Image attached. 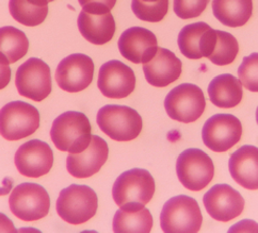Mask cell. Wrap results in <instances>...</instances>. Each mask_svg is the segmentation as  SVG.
Segmentation results:
<instances>
[{
	"label": "cell",
	"mask_w": 258,
	"mask_h": 233,
	"mask_svg": "<svg viewBox=\"0 0 258 233\" xmlns=\"http://www.w3.org/2000/svg\"><path fill=\"white\" fill-rule=\"evenodd\" d=\"M155 194V180L150 172L133 169L117 177L112 188V196L123 210H140Z\"/></svg>",
	"instance_id": "cell-1"
},
{
	"label": "cell",
	"mask_w": 258,
	"mask_h": 233,
	"mask_svg": "<svg viewBox=\"0 0 258 233\" xmlns=\"http://www.w3.org/2000/svg\"><path fill=\"white\" fill-rule=\"evenodd\" d=\"M91 132L90 120L84 113L69 111L53 120L50 136L60 151L79 153L90 145Z\"/></svg>",
	"instance_id": "cell-2"
},
{
	"label": "cell",
	"mask_w": 258,
	"mask_h": 233,
	"mask_svg": "<svg viewBox=\"0 0 258 233\" xmlns=\"http://www.w3.org/2000/svg\"><path fill=\"white\" fill-rule=\"evenodd\" d=\"M203 216L199 203L187 195H179L164 203L160 214V226L165 233H197Z\"/></svg>",
	"instance_id": "cell-3"
},
{
	"label": "cell",
	"mask_w": 258,
	"mask_h": 233,
	"mask_svg": "<svg viewBox=\"0 0 258 233\" xmlns=\"http://www.w3.org/2000/svg\"><path fill=\"white\" fill-rule=\"evenodd\" d=\"M96 120L101 131L117 142L133 141L143 127L140 114L127 106L107 105L98 111Z\"/></svg>",
	"instance_id": "cell-4"
},
{
	"label": "cell",
	"mask_w": 258,
	"mask_h": 233,
	"mask_svg": "<svg viewBox=\"0 0 258 233\" xmlns=\"http://www.w3.org/2000/svg\"><path fill=\"white\" fill-rule=\"evenodd\" d=\"M98 208L97 195L88 185L71 184L57 200L59 216L71 225H81L93 217Z\"/></svg>",
	"instance_id": "cell-5"
},
{
	"label": "cell",
	"mask_w": 258,
	"mask_h": 233,
	"mask_svg": "<svg viewBox=\"0 0 258 233\" xmlns=\"http://www.w3.org/2000/svg\"><path fill=\"white\" fill-rule=\"evenodd\" d=\"M40 112L27 102L11 101L0 109V135L7 141H20L40 127Z\"/></svg>",
	"instance_id": "cell-6"
},
{
	"label": "cell",
	"mask_w": 258,
	"mask_h": 233,
	"mask_svg": "<svg viewBox=\"0 0 258 233\" xmlns=\"http://www.w3.org/2000/svg\"><path fill=\"white\" fill-rule=\"evenodd\" d=\"M9 207L21 220L28 222L40 220L49 213V194L40 184L22 183L12 191L9 197Z\"/></svg>",
	"instance_id": "cell-7"
},
{
	"label": "cell",
	"mask_w": 258,
	"mask_h": 233,
	"mask_svg": "<svg viewBox=\"0 0 258 233\" xmlns=\"http://www.w3.org/2000/svg\"><path fill=\"white\" fill-rule=\"evenodd\" d=\"M206 101L200 87L192 83H182L169 92L164 99L168 115L180 123H193L205 111Z\"/></svg>",
	"instance_id": "cell-8"
},
{
	"label": "cell",
	"mask_w": 258,
	"mask_h": 233,
	"mask_svg": "<svg viewBox=\"0 0 258 233\" xmlns=\"http://www.w3.org/2000/svg\"><path fill=\"white\" fill-rule=\"evenodd\" d=\"M176 173L179 181L190 191H201L213 180L215 165L211 158L201 149L191 148L177 158Z\"/></svg>",
	"instance_id": "cell-9"
},
{
	"label": "cell",
	"mask_w": 258,
	"mask_h": 233,
	"mask_svg": "<svg viewBox=\"0 0 258 233\" xmlns=\"http://www.w3.org/2000/svg\"><path fill=\"white\" fill-rule=\"evenodd\" d=\"M15 86L20 95L41 102L52 90L49 66L38 58L27 60L16 70Z\"/></svg>",
	"instance_id": "cell-10"
},
{
	"label": "cell",
	"mask_w": 258,
	"mask_h": 233,
	"mask_svg": "<svg viewBox=\"0 0 258 233\" xmlns=\"http://www.w3.org/2000/svg\"><path fill=\"white\" fill-rule=\"evenodd\" d=\"M242 136V124L232 114L211 116L202 129V139L215 152H225L239 143Z\"/></svg>",
	"instance_id": "cell-11"
},
{
	"label": "cell",
	"mask_w": 258,
	"mask_h": 233,
	"mask_svg": "<svg viewBox=\"0 0 258 233\" xmlns=\"http://www.w3.org/2000/svg\"><path fill=\"white\" fill-rule=\"evenodd\" d=\"M209 216L221 222L235 219L244 210L242 195L228 184H216L203 197Z\"/></svg>",
	"instance_id": "cell-12"
},
{
	"label": "cell",
	"mask_w": 258,
	"mask_h": 233,
	"mask_svg": "<svg viewBox=\"0 0 258 233\" xmlns=\"http://www.w3.org/2000/svg\"><path fill=\"white\" fill-rule=\"evenodd\" d=\"M94 77V63L86 54L74 53L58 65L56 80L58 86L69 93H78L87 89Z\"/></svg>",
	"instance_id": "cell-13"
},
{
	"label": "cell",
	"mask_w": 258,
	"mask_h": 233,
	"mask_svg": "<svg viewBox=\"0 0 258 233\" xmlns=\"http://www.w3.org/2000/svg\"><path fill=\"white\" fill-rule=\"evenodd\" d=\"M14 163L17 171L23 176L40 178L52 169L53 151L47 143L40 139H32L17 149Z\"/></svg>",
	"instance_id": "cell-14"
},
{
	"label": "cell",
	"mask_w": 258,
	"mask_h": 233,
	"mask_svg": "<svg viewBox=\"0 0 258 233\" xmlns=\"http://www.w3.org/2000/svg\"><path fill=\"white\" fill-rule=\"evenodd\" d=\"M97 86L106 97L113 99L125 98L135 90V72L121 61H109L99 69Z\"/></svg>",
	"instance_id": "cell-15"
},
{
	"label": "cell",
	"mask_w": 258,
	"mask_h": 233,
	"mask_svg": "<svg viewBox=\"0 0 258 233\" xmlns=\"http://www.w3.org/2000/svg\"><path fill=\"white\" fill-rule=\"evenodd\" d=\"M109 147L104 138L92 135L90 145L79 153H70L67 158V170L75 178L84 179L95 175L106 163Z\"/></svg>",
	"instance_id": "cell-16"
},
{
	"label": "cell",
	"mask_w": 258,
	"mask_h": 233,
	"mask_svg": "<svg viewBox=\"0 0 258 233\" xmlns=\"http://www.w3.org/2000/svg\"><path fill=\"white\" fill-rule=\"evenodd\" d=\"M118 49L126 60L144 64L151 61L158 50L157 37L143 27H132L119 37Z\"/></svg>",
	"instance_id": "cell-17"
},
{
	"label": "cell",
	"mask_w": 258,
	"mask_h": 233,
	"mask_svg": "<svg viewBox=\"0 0 258 233\" xmlns=\"http://www.w3.org/2000/svg\"><path fill=\"white\" fill-rule=\"evenodd\" d=\"M181 61L169 49L159 48L155 57L143 64L146 81L153 87L164 88L176 81L181 74Z\"/></svg>",
	"instance_id": "cell-18"
},
{
	"label": "cell",
	"mask_w": 258,
	"mask_h": 233,
	"mask_svg": "<svg viewBox=\"0 0 258 233\" xmlns=\"http://www.w3.org/2000/svg\"><path fill=\"white\" fill-rule=\"evenodd\" d=\"M78 29L85 39L94 45H105L113 39L115 21L111 12L82 9L77 20Z\"/></svg>",
	"instance_id": "cell-19"
},
{
	"label": "cell",
	"mask_w": 258,
	"mask_h": 233,
	"mask_svg": "<svg viewBox=\"0 0 258 233\" xmlns=\"http://www.w3.org/2000/svg\"><path fill=\"white\" fill-rule=\"evenodd\" d=\"M228 170L233 179L244 189L258 190V148L245 145L229 158Z\"/></svg>",
	"instance_id": "cell-20"
},
{
	"label": "cell",
	"mask_w": 258,
	"mask_h": 233,
	"mask_svg": "<svg viewBox=\"0 0 258 233\" xmlns=\"http://www.w3.org/2000/svg\"><path fill=\"white\" fill-rule=\"evenodd\" d=\"M209 99L222 109H230L240 104L243 97L241 81L233 74L225 73L214 78L208 86Z\"/></svg>",
	"instance_id": "cell-21"
},
{
	"label": "cell",
	"mask_w": 258,
	"mask_h": 233,
	"mask_svg": "<svg viewBox=\"0 0 258 233\" xmlns=\"http://www.w3.org/2000/svg\"><path fill=\"white\" fill-rule=\"evenodd\" d=\"M217 20L227 27H242L253 14V0H213Z\"/></svg>",
	"instance_id": "cell-22"
},
{
	"label": "cell",
	"mask_w": 258,
	"mask_h": 233,
	"mask_svg": "<svg viewBox=\"0 0 258 233\" xmlns=\"http://www.w3.org/2000/svg\"><path fill=\"white\" fill-rule=\"evenodd\" d=\"M9 11L16 22L27 27H35L47 17L48 0H10Z\"/></svg>",
	"instance_id": "cell-23"
},
{
	"label": "cell",
	"mask_w": 258,
	"mask_h": 233,
	"mask_svg": "<svg viewBox=\"0 0 258 233\" xmlns=\"http://www.w3.org/2000/svg\"><path fill=\"white\" fill-rule=\"evenodd\" d=\"M153 228V216L149 209L123 210L119 209L113 218L115 233H150Z\"/></svg>",
	"instance_id": "cell-24"
},
{
	"label": "cell",
	"mask_w": 258,
	"mask_h": 233,
	"mask_svg": "<svg viewBox=\"0 0 258 233\" xmlns=\"http://www.w3.org/2000/svg\"><path fill=\"white\" fill-rule=\"evenodd\" d=\"M28 49V37L22 30L12 26L0 28V52L6 55L9 63L13 64L23 59Z\"/></svg>",
	"instance_id": "cell-25"
},
{
	"label": "cell",
	"mask_w": 258,
	"mask_h": 233,
	"mask_svg": "<svg viewBox=\"0 0 258 233\" xmlns=\"http://www.w3.org/2000/svg\"><path fill=\"white\" fill-rule=\"evenodd\" d=\"M209 25L200 22L187 25L182 28L178 35V47L181 53L190 60L202 59L201 42L203 34L209 29Z\"/></svg>",
	"instance_id": "cell-26"
},
{
	"label": "cell",
	"mask_w": 258,
	"mask_h": 233,
	"mask_svg": "<svg viewBox=\"0 0 258 233\" xmlns=\"http://www.w3.org/2000/svg\"><path fill=\"white\" fill-rule=\"evenodd\" d=\"M239 44L236 37L225 31L217 30L215 47L208 60L218 66L232 64L238 55Z\"/></svg>",
	"instance_id": "cell-27"
},
{
	"label": "cell",
	"mask_w": 258,
	"mask_h": 233,
	"mask_svg": "<svg viewBox=\"0 0 258 233\" xmlns=\"http://www.w3.org/2000/svg\"><path fill=\"white\" fill-rule=\"evenodd\" d=\"M134 14L144 22L158 23L169 10V0H132Z\"/></svg>",
	"instance_id": "cell-28"
},
{
	"label": "cell",
	"mask_w": 258,
	"mask_h": 233,
	"mask_svg": "<svg viewBox=\"0 0 258 233\" xmlns=\"http://www.w3.org/2000/svg\"><path fill=\"white\" fill-rule=\"evenodd\" d=\"M239 80L251 92H258V52L245 57L238 69Z\"/></svg>",
	"instance_id": "cell-29"
},
{
	"label": "cell",
	"mask_w": 258,
	"mask_h": 233,
	"mask_svg": "<svg viewBox=\"0 0 258 233\" xmlns=\"http://www.w3.org/2000/svg\"><path fill=\"white\" fill-rule=\"evenodd\" d=\"M209 0H174V12L182 20H190L200 16L208 5Z\"/></svg>",
	"instance_id": "cell-30"
},
{
	"label": "cell",
	"mask_w": 258,
	"mask_h": 233,
	"mask_svg": "<svg viewBox=\"0 0 258 233\" xmlns=\"http://www.w3.org/2000/svg\"><path fill=\"white\" fill-rule=\"evenodd\" d=\"M82 9L110 12L114 8L117 0H78Z\"/></svg>",
	"instance_id": "cell-31"
},
{
	"label": "cell",
	"mask_w": 258,
	"mask_h": 233,
	"mask_svg": "<svg viewBox=\"0 0 258 233\" xmlns=\"http://www.w3.org/2000/svg\"><path fill=\"white\" fill-rule=\"evenodd\" d=\"M11 80L10 63L4 53L0 52V90L5 89Z\"/></svg>",
	"instance_id": "cell-32"
},
{
	"label": "cell",
	"mask_w": 258,
	"mask_h": 233,
	"mask_svg": "<svg viewBox=\"0 0 258 233\" xmlns=\"http://www.w3.org/2000/svg\"><path fill=\"white\" fill-rule=\"evenodd\" d=\"M229 232H258V226L253 220H243L230 228Z\"/></svg>",
	"instance_id": "cell-33"
},
{
	"label": "cell",
	"mask_w": 258,
	"mask_h": 233,
	"mask_svg": "<svg viewBox=\"0 0 258 233\" xmlns=\"http://www.w3.org/2000/svg\"><path fill=\"white\" fill-rule=\"evenodd\" d=\"M0 232H16L12 220L3 213H0Z\"/></svg>",
	"instance_id": "cell-34"
},
{
	"label": "cell",
	"mask_w": 258,
	"mask_h": 233,
	"mask_svg": "<svg viewBox=\"0 0 258 233\" xmlns=\"http://www.w3.org/2000/svg\"><path fill=\"white\" fill-rule=\"evenodd\" d=\"M256 120H257V124H258V108H257V111H256Z\"/></svg>",
	"instance_id": "cell-35"
},
{
	"label": "cell",
	"mask_w": 258,
	"mask_h": 233,
	"mask_svg": "<svg viewBox=\"0 0 258 233\" xmlns=\"http://www.w3.org/2000/svg\"><path fill=\"white\" fill-rule=\"evenodd\" d=\"M51 2H54V0H48V3H51Z\"/></svg>",
	"instance_id": "cell-36"
}]
</instances>
